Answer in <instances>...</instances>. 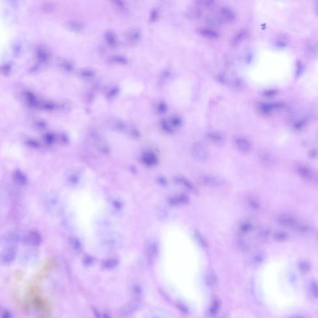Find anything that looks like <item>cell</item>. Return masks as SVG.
Masks as SVG:
<instances>
[{
    "label": "cell",
    "instance_id": "1",
    "mask_svg": "<svg viewBox=\"0 0 318 318\" xmlns=\"http://www.w3.org/2000/svg\"><path fill=\"white\" fill-rule=\"evenodd\" d=\"M295 171L298 176L306 181H313L316 180V176L314 171L308 165L298 163L295 165Z\"/></svg>",
    "mask_w": 318,
    "mask_h": 318
},
{
    "label": "cell",
    "instance_id": "2",
    "mask_svg": "<svg viewBox=\"0 0 318 318\" xmlns=\"http://www.w3.org/2000/svg\"><path fill=\"white\" fill-rule=\"evenodd\" d=\"M192 154L197 160L201 162L206 161L209 157V153L206 145L201 142H196L193 145Z\"/></svg>",
    "mask_w": 318,
    "mask_h": 318
},
{
    "label": "cell",
    "instance_id": "3",
    "mask_svg": "<svg viewBox=\"0 0 318 318\" xmlns=\"http://www.w3.org/2000/svg\"><path fill=\"white\" fill-rule=\"evenodd\" d=\"M199 180L201 185L208 188H220L224 185V181L221 178L214 175H204L201 176Z\"/></svg>",
    "mask_w": 318,
    "mask_h": 318
},
{
    "label": "cell",
    "instance_id": "4",
    "mask_svg": "<svg viewBox=\"0 0 318 318\" xmlns=\"http://www.w3.org/2000/svg\"><path fill=\"white\" fill-rule=\"evenodd\" d=\"M277 222L281 226L287 228V229H298L299 225L298 220L293 216L287 215L283 214L280 215L277 218Z\"/></svg>",
    "mask_w": 318,
    "mask_h": 318
},
{
    "label": "cell",
    "instance_id": "5",
    "mask_svg": "<svg viewBox=\"0 0 318 318\" xmlns=\"http://www.w3.org/2000/svg\"><path fill=\"white\" fill-rule=\"evenodd\" d=\"M284 107V104L276 102V103H262L259 106V110L263 114H270L275 111H278L282 109Z\"/></svg>",
    "mask_w": 318,
    "mask_h": 318
},
{
    "label": "cell",
    "instance_id": "6",
    "mask_svg": "<svg viewBox=\"0 0 318 318\" xmlns=\"http://www.w3.org/2000/svg\"><path fill=\"white\" fill-rule=\"evenodd\" d=\"M234 142L236 148L242 152H248L251 149V144L250 142L243 137H236Z\"/></svg>",
    "mask_w": 318,
    "mask_h": 318
},
{
    "label": "cell",
    "instance_id": "7",
    "mask_svg": "<svg viewBox=\"0 0 318 318\" xmlns=\"http://www.w3.org/2000/svg\"><path fill=\"white\" fill-rule=\"evenodd\" d=\"M220 21L230 22L236 18V14L234 11L227 7H222L219 10Z\"/></svg>",
    "mask_w": 318,
    "mask_h": 318
},
{
    "label": "cell",
    "instance_id": "8",
    "mask_svg": "<svg viewBox=\"0 0 318 318\" xmlns=\"http://www.w3.org/2000/svg\"><path fill=\"white\" fill-rule=\"evenodd\" d=\"M206 140L213 145L219 146L223 144L224 139L220 133L216 132H209L206 134Z\"/></svg>",
    "mask_w": 318,
    "mask_h": 318
},
{
    "label": "cell",
    "instance_id": "9",
    "mask_svg": "<svg viewBox=\"0 0 318 318\" xmlns=\"http://www.w3.org/2000/svg\"><path fill=\"white\" fill-rule=\"evenodd\" d=\"M6 25L0 16V52L6 42Z\"/></svg>",
    "mask_w": 318,
    "mask_h": 318
},
{
    "label": "cell",
    "instance_id": "10",
    "mask_svg": "<svg viewBox=\"0 0 318 318\" xmlns=\"http://www.w3.org/2000/svg\"><path fill=\"white\" fill-rule=\"evenodd\" d=\"M248 31L245 29H243L238 31L231 40V44L232 46H237L238 44L241 42L243 40L247 37Z\"/></svg>",
    "mask_w": 318,
    "mask_h": 318
},
{
    "label": "cell",
    "instance_id": "11",
    "mask_svg": "<svg viewBox=\"0 0 318 318\" xmlns=\"http://www.w3.org/2000/svg\"><path fill=\"white\" fill-rule=\"evenodd\" d=\"M220 307V301L217 299L215 300L208 310L207 312L208 317L210 318L215 317L217 315Z\"/></svg>",
    "mask_w": 318,
    "mask_h": 318
},
{
    "label": "cell",
    "instance_id": "12",
    "mask_svg": "<svg viewBox=\"0 0 318 318\" xmlns=\"http://www.w3.org/2000/svg\"><path fill=\"white\" fill-rule=\"evenodd\" d=\"M199 33L206 37L208 38H211V39H216L218 37L219 34L217 31L213 29L210 28H206V27H203L199 29Z\"/></svg>",
    "mask_w": 318,
    "mask_h": 318
},
{
    "label": "cell",
    "instance_id": "13",
    "mask_svg": "<svg viewBox=\"0 0 318 318\" xmlns=\"http://www.w3.org/2000/svg\"><path fill=\"white\" fill-rule=\"evenodd\" d=\"M273 239L276 242L283 243L288 240V235L283 231H276L273 234Z\"/></svg>",
    "mask_w": 318,
    "mask_h": 318
},
{
    "label": "cell",
    "instance_id": "14",
    "mask_svg": "<svg viewBox=\"0 0 318 318\" xmlns=\"http://www.w3.org/2000/svg\"><path fill=\"white\" fill-rule=\"evenodd\" d=\"M15 259V254L12 251L4 252L1 257V260L4 264H9Z\"/></svg>",
    "mask_w": 318,
    "mask_h": 318
},
{
    "label": "cell",
    "instance_id": "15",
    "mask_svg": "<svg viewBox=\"0 0 318 318\" xmlns=\"http://www.w3.org/2000/svg\"><path fill=\"white\" fill-rule=\"evenodd\" d=\"M308 293L311 298L316 299L318 298V286L316 282H312L309 286Z\"/></svg>",
    "mask_w": 318,
    "mask_h": 318
},
{
    "label": "cell",
    "instance_id": "16",
    "mask_svg": "<svg viewBox=\"0 0 318 318\" xmlns=\"http://www.w3.org/2000/svg\"><path fill=\"white\" fill-rule=\"evenodd\" d=\"M261 162H262L265 165H267V166H270L273 164L274 160L272 157V156L267 153H262L260 154L259 156Z\"/></svg>",
    "mask_w": 318,
    "mask_h": 318
},
{
    "label": "cell",
    "instance_id": "17",
    "mask_svg": "<svg viewBox=\"0 0 318 318\" xmlns=\"http://www.w3.org/2000/svg\"><path fill=\"white\" fill-rule=\"evenodd\" d=\"M239 228H240V230L241 231V232H243V233H248L249 232H250L252 229H253V224H252V222L247 220V221H243V222L241 223L240 226H239Z\"/></svg>",
    "mask_w": 318,
    "mask_h": 318
},
{
    "label": "cell",
    "instance_id": "18",
    "mask_svg": "<svg viewBox=\"0 0 318 318\" xmlns=\"http://www.w3.org/2000/svg\"><path fill=\"white\" fill-rule=\"evenodd\" d=\"M237 247L239 250L243 252L248 251L250 248V245L244 239H239L237 241Z\"/></svg>",
    "mask_w": 318,
    "mask_h": 318
},
{
    "label": "cell",
    "instance_id": "19",
    "mask_svg": "<svg viewBox=\"0 0 318 318\" xmlns=\"http://www.w3.org/2000/svg\"><path fill=\"white\" fill-rule=\"evenodd\" d=\"M298 267L299 270L304 273H308L310 270V265L306 260H301L298 262Z\"/></svg>",
    "mask_w": 318,
    "mask_h": 318
},
{
    "label": "cell",
    "instance_id": "20",
    "mask_svg": "<svg viewBox=\"0 0 318 318\" xmlns=\"http://www.w3.org/2000/svg\"><path fill=\"white\" fill-rule=\"evenodd\" d=\"M306 123H307V121L306 119L299 120V121H296L294 124L293 128L294 129V130L299 131V130L302 129L306 125Z\"/></svg>",
    "mask_w": 318,
    "mask_h": 318
},
{
    "label": "cell",
    "instance_id": "21",
    "mask_svg": "<svg viewBox=\"0 0 318 318\" xmlns=\"http://www.w3.org/2000/svg\"><path fill=\"white\" fill-rule=\"evenodd\" d=\"M248 204L250 207L254 209H257L259 208V203L255 198H250L248 200Z\"/></svg>",
    "mask_w": 318,
    "mask_h": 318
},
{
    "label": "cell",
    "instance_id": "22",
    "mask_svg": "<svg viewBox=\"0 0 318 318\" xmlns=\"http://www.w3.org/2000/svg\"><path fill=\"white\" fill-rule=\"evenodd\" d=\"M277 93H278V91L276 90H274V89L267 90L263 92L264 95L265 97H268L275 96L277 95Z\"/></svg>",
    "mask_w": 318,
    "mask_h": 318
},
{
    "label": "cell",
    "instance_id": "23",
    "mask_svg": "<svg viewBox=\"0 0 318 318\" xmlns=\"http://www.w3.org/2000/svg\"><path fill=\"white\" fill-rule=\"evenodd\" d=\"M198 3L200 4L201 5V6L206 7V8H209V7H211V6H214V4H215V1H199Z\"/></svg>",
    "mask_w": 318,
    "mask_h": 318
},
{
    "label": "cell",
    "instance_id": "24",
    "mask_svg": "<svg viewBox=\"0 0 318 318\" xmlns=\"http://www.w3.org/2000/svg\"><path fill=\"white\" fill-rule=\"evenodd\" d=\"M1 318H13L11 313L8 310H3L0 314Z\"/></svg>",
    "mask_w": 318,
    "mask_h": 318
},
{
    "label": "cell",
    "instance_id": "25",
    "mask_svg": "<svg viewBox=\"0 0 318 318\" xmlns=\"http://www.w3.org/2000/svg\"><path fill=\"white\" fill-rule=\"evenodd\" d=\"M303 71V66H302V64L298 61L296 64V76H298Z\"/></svg>",
    "mask_w": 318,
    "mask_h": 318
},
{
    "label": "cell",
    "instance_id": "26",
    "mask_svg": "<svg viewBox=\"0 0 318 318\" xmlns=\"http://www.w3.org/2000/svg\"><path fill=\"white\" fill-rule=\"evenodd\" d=\"M316 156H317V151H316V150L312 149L310 152V157H311L312 159H313V158L316 157Z\"/></svg>",
    "mask_w": 318,
    "mask_h": 318
},
{
    "label": "cell",
    "instance_id": "27",
    "mask_svg": "<svg viewBox=\"0 0 318 318\" xmlns=\"http://www.w3.org/2000/svg\"><path fill=\"white\" fill-rule=\"evenodd\" d=\"M290 318H306V317H304V316L303 315H295V316H293L292 317H290Z\"/></svg>",
    "mask_w": 318,
    "mask_h": 318
}]
</instances>
